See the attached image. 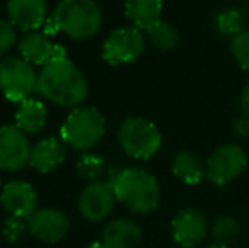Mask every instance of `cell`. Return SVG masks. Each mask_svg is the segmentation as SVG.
Instances as JSON below:
<instances>
[{
	"label": "cell",
	"instance_id": "obj_2",
	"mask_svg": "<svg viewBox=\"0 0 249 248\" xmlns=\"http://www.w3.org/2000/svg\"><path fill=\"white\" fill-rule=\"evenodd\" d=\"M112 189L119 202L136 214L153 212L160 204V186L153 173L141 167H129L117 172L112 180Z\"/></svg>",
	"mask_w": 249,
	"mask_h": 248
},
{
	"label": "cell",
	"instance_id": "obj_27",
	"mask_svg": "<svg viewBox=\"0 0 249 248\" xmlns=\"http://www.w3.org/2000/svg\"><path fill=\"white\" fill-rule=\"evenodd\" d=\"M16 29L9 20L0 19V57L9 53L10 48L16 43Z\"/></svg>",
	"mask_w": 249,
	"mask_h": 248
},
{
	"label": "cell",
	"instance_id": "obj_3",
	"mask_svg": "<svg viewBox=\"0 0 249 248\" xmlns=\"http://www.w3.org/2000/svg\"><path fill=\"white\" fill-rule=\"evenodd\" d=\"M53 19L61 33L80 41L93 38L102 26L100 7L93 0H61Z\"/></svg>",
	"mask_w": 249,
	"mask_h": 248
},
{
	"label": "cell",
	"instance_id": "obj_24",
	"mask_svg": "<svg viewBox=\"0 0 249 248\" xmlns=\"http://www.w3.org/2000/svg\"><path fill=\"white\" fill-rule=\"evenodd\" d=\"M76 170L83 179L90 182H97L105 172V160L95 153H85L76 163Z\"/></svg>",
	"mask_w": 249,
	"mask_h": 248
},
{
	"label": "cell",
	"instance_id": "obj_1",
	"mask_svg": "<svg viewBox=\"0 0 249 248\" xmlns=\"http://www.w3.org/2000/svg\"><path fill=\"white\" fill-rule=\"evenodd\" d=\"M37 92L61 107H76L87 99L89 83L70 60L48 61L37 75Z\"/></svg>",
	"mask_w": 249,
	"mask_h": 248
},
{
	"label": "cell",
	"instance_id": "obj_22",
	"mask_svg": "<svg viewBox=\"0 0 249 248\" xmlns=\"http://www.w3.org/2000/svg\"><path fill=\"white\" fill-rule=\"evenodd\" d=\"M241 233L239 223L232 216H219L212 226V245L231 247Z\"/></svg>",
	"mask_w": 249,
	"mask_h": 248
},
{
	"label": "cell",
	"instance_id": "obj_28",
	"mask_svg": "<svg viewBox=\"0 0 249 248\" xmlns=\"http://www.w3.org/2000/svg\"><path fill=\"white\" fill-rule=\"evenodd\" d=\"M234 131H236V134L241 136V138L249 136V117L243 116V117H239V119L234 121Z\"/></svg>",
	"mask_w": 249,
	"mask_h": 248
},
{
	"label": "cell",
	"instance_id": "obj_18",
	"mask_svg": "<svg viewBox=\"0 0 249 248\" xmlns=\"http://www.w3.org/2000/svg\"><path fill=\"white\" fill-rule=\"evenodd\" d=\"M124 10L132 27L146 31L161 20L163 0H125Z\"/></svg>",
	"mask_w": 249,
	"mask_h": 248
},
{
	"label": "cell",
	"instance_id": "obj_8",
	"mask_svg": "<svg viewBox=\"0 0 249 248\" xmlns=\"http://www.w3.org/2000/svg\"><path fill=\"white\" fill-rule=\"evenodd\" d=\"M144 36L138 27H121L112 31L102 46V58L112 66L127 65L144 53Z\"/></svg>",
	"mask_w": 249,
	"mask_h": 248
},
{
	"label": "cell",
	"instance_id": "obj_20",
	"mask_svg": "<svg viewBox=\"0 0 249 248\" xmlns=\"http://www.w3.org/2000/svg\"><path fill=\"white\" fill-rule=\"evenodd\" d=\"M171 172L188 186H197L207 175V167L194 152H178L171 160Z\"/></svg>",
	"mask_w": 249,
	"mask_h": 248
},
{
	"label": "cell",
	"instance_id": "obj_17",
	"mask_svg": "<svg viewBox=\"0 0 249 248\" xmlns=\"http://www.w3.org/2000/svg\"><path fill=\"white\" fill-rule=\"evenodd\" d=\"M53 48L54 44L41 31H31L24 34L22 39L19 41L20 58H24L31 65H46L51 60Z\"/></svg>",
	"mask_w": 249,
	"mask_h": 248
},
{
	"label": "cell",
	"instance_id": "obj_14",
	"mask_svg": "<svg viewBox=\"0 0 249 248\" xmlns=\"http://www.w3.org/2000/svg\"><path fill=\"white\" fill-rule=\"evenodd\" d=\"M9 22L20 31H37L46 22L44 0H7Z\"/></svg>",
	"mask_w": 249,
	"mask_h": 248
},
{
	"label": "cell",
	"instance_id": "obj_21",
	"mask_svg": "<svg viewBox=\"0 0 249 248\" xmlns=\"http://www.w3.org/2000/svg\"><path fill=\"white\" fill-rule=\"evenodd\" d=\"M146 33H148L149 43L158 51H163V53L173 51L180 44V34H178V31L171 24L164 22V20H158L156 24H153V26L146 29Z\"/></svg>",
	"mask_w": 249,
	"mask_h": 248
},
{
	"label": "cell",
	"instance_id": "obj_23",
	"mask_svg": "<svg viewBox=\"0 0 249 248\" xmlns=\"http://www.w3.org/2000/svg\"><path fill=\"white\" fill-rule=\"evenodd\" d=\"M215 26L220 34L236 38L244 31V16L237 9H226L215 17Z\"/></svg>",
	"mask_w": 249,
	"mask_h": 248
},
{
	"label": "cell",
	"instance_id": "obj_30",
	"mask_svg": "<svg viewBox=\"0 0 249 248\" xmlns=\"http://www.w3.org/2000/svg\"><path fill=\"white\" fill-rule=\"evenodd\" d=\"M59 31V27H58V24L54 22V19H53V16L50 17V19H46V22H44V26H43V33L46 34L48 38H50V34L51 36H54L56 33Z\"/></svg>",
	"mask_w": 249,
	"mask_h": 248
},
{
	"label": "cell",
	"instance_id": "obj_10",
	"mask_svg": "<svg viewBox=\"0 0 249 248\" xmlns=\"http://www.w3.org/2000/svg\"><path fill=\"white\" fill-rule=\"evenodd\" d=\"M115 201L117 197L112 184L97 180V182H90L82 191L78 197V211L87 221L99 223L110 214Z\"/></svg>",
	"mask_w": 249,
	"mask_h": 248
},
{
	"label": "cell",
	"instance_id": "obj_25",
	"mask_svg": "<svg viewBox=\"0 0 249 248\" xmlns=\"http://www.w3.org/2000/svg\"><path fill=\"white\" fill-rule=\"evenodd\" d=\"M29 231L27 228V219L19 218V216H9L3 223V238L7 240L9 243H17L24 238V235Z\"/></svg>",
	"mask_w": 249,
	"mask_h": 248
},
{
	"label": "cell",
	"instance_id": "obj_29",
	"mask_svg": "<svg viewBox=\"0 0 249 248\" xmlns=\"http://www.w3.org/2000/svg\"><path fill=\"white\" fill-rule=\"evenodd\" d=\"M239 104H241V109H243V114L249 117V83L248 85H244L243 92H241Z\"/></svg>",
	"mask_w": 249,
	"mask_h": 248
},
{
	"label": "cell",
	"instance_id": "obj_32",
	"mask_svg": "<svg viewBox=\"0 0 249 248\" xmlns=\"http://www.w3.org/2000/svg\"><path fill=\"white\" fill-rule=\"evenodd\" d=\"M87 248H108V247L105 245L104 242H95V243H92V245H89Z\"/></svg>",
	"mask_w": 249,
	"mask_h": 248
},
{
	"label": "cell",
	"instance_id": "obj_4",
	"mask_svg": "<svg viewBox=\"0 0 249 248\" xmlns=\"http://www.w3.org/2000/svg\"><path fill=\"white\" fill-rule=\"evenodd\" d=\"M105 134V119L95 107H76L61 126V139L78 152L93 148Z\"/></svg>",
	"mask_w": 249,
	"mask_h": 248
},
{
	"label": "cell",
	"instance_id": "obj_26",
	"mask_svg": "<svg viewBox=\"0 0 249 248\" xmlns=\"http://www.w3.org/2000/svg\"><path fill=\"white\" fill-rule=\"evenodd\" d=\"M231 53L243 70L249 72V31H243L231 41Z\"/></svg>",
	"mask_w": 249,
	"mask_h": 248
},
{
	"label": "cell",
	"instance_id": "obj_15",
	"mask_svg": "<svg viewBox=\"0 0 249 248\" xmlns=\"http://www.w3.org/2000/svg\"><path fill=\"white\" fill-rule=\"evenodd\" d=\"M65 143L59 138H44L31 148L29 165L39 173H50L65 162Z\"/></svg>",
	"mask_w": 249,
	"mask_h": 248
},
{
	"label": "cell",
	"instance_id": "obj_33",
	"mask_svg": "<svg viewBox=\"0 0 249 248\" xmlns=\"http://www.w3.org/2000/svg\"><path fill=\"white\" fill-rule=\"evenodd\" d=\"M209 248H231V247H220V245H210Z\"/></svg>",
	"mask_w": 249,
	"mask_h": 248
},
{
	"label": "cell",
	"instance_id": "obj_19",
	"mask_svg": "<svg viewBox=\"0 0 249 248\" xmlns=\"http://www.w3.org/2000/svg\"><path fill=\"white\" fill-rule=\"evenodd\" d=\"M48 119L46 107L41 100L26 99L19 102L16 113V126L26 134H37L44 129Z\"/></svg>",
	"mask_w": 249,
	"mask_h": 248
},
{
	"label": "cell",
	"instance_id": "obj_11",
	"mask_svg": "<svg viewBox=\"0 0 249 248\" xmlns=\"http://www.w3.org/2000/svg\"><path fill=\"white\" fill-rule=\"evenodd\" d=\"M27 228L34 238L46 243H58L70 229V219L63 211L54 208L36 209L27 218Z\"/></svg>",
	"mask_w": 249,
	"mask_h": 248
},
{
	"label": "cell",
	"instance_id": "obj_12",
	"mask_svg": "<svg viewBox=\"0 0 249 248\" xmlns=\"http://www.w3.org/2000/svg\"><path fill=\"white\" fill-rule=\"evenodd\" d=\"M171 236L181 248H195L207 236V219L194 208H185L171 221Z\"/></svg>",
	"mask_w": 249,
	"mask_h": 248
},
{
	"label": "cell",
	"instance_id": "obj_5",
	"mask_svg": "<svg viewBox=\"0 0 249 248\" xmlns=\"http://www.w3.org/2000/svg\"><path fill=\"white\" fill-rule=\"evenodd\" d=\"M117 139L125 155L136 160H148L161 148L160 129L144 117H129L121 124Z\"/></svg>",
	"mask_w": 249,
	"mask_h": 248
},
{
	"label": "cell",
	"instance_id": "obj_13",
	"mask_svg": "<svg viewBox=\"0 0 249 248\" xmlns=\"http://www.w3.org/2000/svg\"><path fill=\"white\" fill-rule=\"evenodd\" d=\"M0 202L10 216H19L27 219L37 206V194L29 182L12 180L5 184L0 192Z\"/></svg>",
	"mask_w": 249,
	"mask_h": 248
},
{
	"label": "cell",
	"instance_id": "obj_31",
	"mask_svg": "<svg viewBox=\"0 0 249 248\" xmlns=\"http://www.w3.org/2000/svg\"><path fill=\"white\" fill-rule=\"evenodd\" d=\"M58 60H68V58H66V50L61 46V44H54L50 61H58Z\"/></svg>",
	"mask_w": 249,
	"mask_h": 248
},
{
	"label": "cell",
	"instance_id": "obj_7",
	"mask_svg": "<svg viewBox=\"0 0 249 248\" xmlns=\"http://www.w3.org/2000/svg\"><path fill=\"white\" fill-rule=\"evenodd\" d=\"M207 167V179L213 186H227L236 177H239L248 167V155L239 145L226 143L210 153Z\"/></svg>",
	"mask_w": 249,
	"mask_h": 248
},
{
	"label": "cell",
	"instance_id": "obj_6",
	"mask_svg": "<svg viewBox=\"0 0 249 248\" xmlns=\"http://www.w3.org/2000/svg\"><path fill=\"white\" fill-rule=\"evenodd\" d=\"M0 90L12 102H22L37 90V75L24 58L9 57L0 61Z\"/></svg>",
	"mask_w": 249,
	"mask_h": 248
},
{
	"label": "cell",
	"instance_id": "obj_9",
	"mask_svg": "<svg viewBox=\"0 0 249 248\" xmlns=\"http://www.w3.org/2000/svg\"><path fill=\"white\" fill-rule=\"evenodd\" d=\"M29 139L17 126H0V170L17 172L29 163Z\"/></svg>",
	"mask_w": 249,
	"mask_h": 248
},
{
	"label": "cell",
	"instance_id": "obj_16",
	"mask_svg": "<svg viewBox=\"0 0 249 248\" xmlns=\"http://www.w3.org/2000/svg\"><path fill=\"white\" fill-rule=\"evenodd\" d=\"M141 238L142 231L139 225L127 218L114 219L102 231V242L108 248H136Z\"/></svg>",
	"mask_w": 249,
	"mask_h": 248
}]
</instances>
